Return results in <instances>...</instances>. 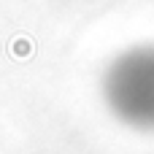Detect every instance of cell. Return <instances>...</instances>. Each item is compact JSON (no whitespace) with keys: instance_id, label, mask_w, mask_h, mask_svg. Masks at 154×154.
I'll return each mask as SVG.
<instances>
[{"instance_id":"cell-1","label":"cell","mask_w":154,"mask_h":154,"mask_svg":"<svg viewBox=\"0 0 154 154\" xmlns=\"http://www.w3.org/2000/svg\"><path fill=\"white\" fill-rule=\"evenodd\" d=\"M103 95L122 122L154 130V43L133 46L108 65Z\"/></svg>"}]
</instances>
